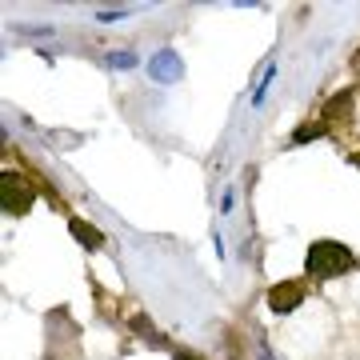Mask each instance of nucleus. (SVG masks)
<instances>
[{"instance_id": "obj_1", "label": "nucleus", "mask_w": 360, "mask_h": 360, "mask_svg": "<svg viewBox=\"0 0 360 360\" xmlns=\"http://www.w3.org/2000/svg\"><path fill=\"white\" fill-rule=\"evenodd\" d=\"M356 269V252L340 240H312L309 257H304V272L312 281H333V276H345V272Z\"/></svg>"}, {"instance_id": "obj_2", "label": "nucleus", "mask_w": 360, "mask_h": 360, "mask_svg": "<svg viewBox=\"0 0 360 360\" xmlns=\"http://www.w3.org/2000/svg\"><path fill=\"white\" fill-rule=\"evenodd\" d=\"M0 200H4L8 217H25L28 208L37 205V184L20 168H4V176H0Z\"/></svg>"}, {"instance_id": "obj_3", "label": "nucleus", "mask_w": 360, "mask_h": 360, "mask_svg": "<svg viewBox=\"0 0 360 360\" xmlns=\"http://www.w3.org/2000/svg\"><path fill=\"white\" fill-rule=\"evenodd\" d=\"M269 312H276V316H284V312H292L296 304H304L309 300V284L304 281H281L269 288Z\"/></svg>"}, {"instance_id": "obj_4", "label": "nucleus", "mask_w": 360, "mask_h": 360, "mask_svg": "<svg viewBox=\"0 0 360 360\" xmlns=\"http://www.w3.org/2000/svg\"><path fill=\"white\" fill-rule=\"evenodd\" d=\"M348 120H352V92H336L333 101L321 108V124H324V132H333L340 124H348Z\"/></svg>"}, {"instance_id": "obj_5", "label": "nucleus", "mask_w": 360, "mask_h": 360, "mask_svg": "<svg viewBox=\"0 0 360 360\" xmlns=\"http://www.w3.org/2000/svg\"><path fill=\"white\" fill-rule=\"evenodd\" d=\"M72 236H77V240H80L84 248H101V245H104V236H101L96 229H92L89 220H72Z\"/></svg>"}, {"instance_id": "obj_6", "label": "nucleus", "mask_w": 360, "mask_h": 360, "mask_svg": "<svg viewBox=\"0 0 360 360\" xmlns=\"http://www.w3.org/2000/svg\"><path fill=\"white\" fill-rule=\"evenodd\" d=\"M176 360H200V356H193V352H184V348H176Z\"/></svg>"}, {"instance_id": "obj_7", "label": "nucleus", "mask_w": 360, "mask_h": 360, "mask_svg": "<svg viewBox=\"0 0 360 360\" xmlns=\"http://www.w3.org/2000/svg\"><path fill=\"white\" fill-rule=\"evenodd\" d=\"M352 68H356V72H360V52H356V56H352Z\"/></svg>"}]
</instances>
